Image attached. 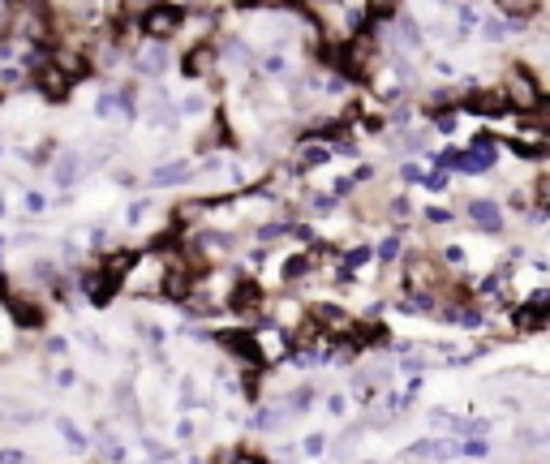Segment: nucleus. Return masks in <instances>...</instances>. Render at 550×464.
<instances>
[{"instance_id": "1", "label": "nucleus", "mask_w": 550, "mask_h": 464, "mask_svg": "<svg viewBox=\"0 0 550 464\" xmlns=\"http://www.w3.org/2000/svg\"><path fill=\"white\" fill-rule=\"evenodd\" d=\"M473 220L494 232V228H499V211H494V202H473Z\"/></svg>"}]
</instances>
